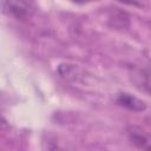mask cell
Instances as JSON below:
<instances>
[{"mask_svg":"<svg viewBox=\"0 0 151 151\" xmlns=\"http://www.w3.org/2000/svg\"><path fill=\"white\" fill-rule=\"evenodd\" d=\"M37 9L34 0H2V12L17 20L31 19Z\"/></svg>","mask_w":151,"mask_h":151,"instance_id":"cell-1","label":"cell"},{"mask_svg":"<svg viewBox=\"0 0 151 151\" xmlns=\"http://www.w3.org/2000/svg\"><path fill=\"white\" fill-rule=\"evenodd\" d=\"M127 139L132 145L140 150H151V133L145 131L139 126H127L126 127Z\"/></svg>","mask_w":151,"mask_h":151,"instance_id":"cell-2","label":"cell"},{"mask_svg":"<svg viewBox=\"0 0 151 151\" xmlns=\"http://www.w3.org/2000/svg\"><path fill=\"white\" fill-rule=\"evenodd\" d=\"M131 81L137 90L151 97V67H138L130 74Z\"/></svg>","mask_w":151,"mask_h":151,"instance_id":"cell-3","label":"cell"},{"mask_svg":"<svg viewBox=\"0 0 151 151\" xmlns=\"http://www.w3.org/2000/svg\"><path fill=\"white\" fill-rule=\"evenodd\" d=\"M114 101L117 103V105L125 107L132 112H143L146 110V104L145 101H143L142 99L127 93V92H119L117 93Z\"/></svg>","mask_w":151,"mask_h":151,"instance_id":"cell-4","label":"cell"},{"mask_svg":"<svg viewBox=\"0 0 151 151\" xmlns=\"http://www.w3.org/2000/svg\"><path fill=\"white\" fill-rule=\"evenodd\" d=\"M120 4L127 5V6H133V7H138V8H146L149 0H116Z\"/></svg>","mask_w":151,"mask_h":151,"instance_id":"cell-5","label":"cell"},{"mask_svg":"<svg viewBox=\"0 0 151 151\" xmlns=\"http://www.w3.org/2000/svg\"><path fill=\"white\" fill-rule=\"evenodd\" d=\"M71 1L77 4V5H85V4H88V2H92V1H97V0H71Z\"/></svg>","mask_w":151,"mask_h":151,"instance_id":"cell-6","label":"cell"}]
</instances>
